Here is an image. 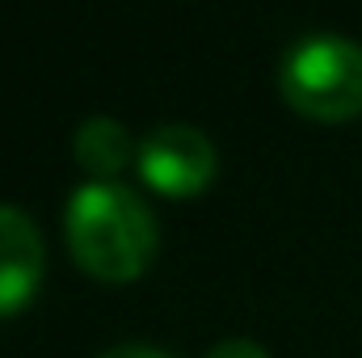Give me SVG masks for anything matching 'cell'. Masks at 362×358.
Listing matches in <instances>:
<instances>
[{
	"instance_id": "6da1fadb",
	"label": "cell",
	"mask_w": 362,
	"mask_h": 358,
	"mask_svg": "<svg viewBox=\"0 0 362 358\" xmlns=\"http://www.w3.org/2000/svg\"><path fill=\"white\" fill-rule=\"evenodd\" d=\"M68 245L76 262L110 282H127L156 253L152 207L118 178H93L68 198Z\"/></svg>"
},
{
	"instance_id": "7a4b0ae2",
	"label": "cell",
	"mask_w": 362,
	"mask_h": 358,
	"mask_svg": "<svg viewBox=\"0 0 362 358\" xmlns=\"http://www.w3.org/2000/svg\"><path fill=\"white\" fill-rule=\"evenodd\" d=\"M282 97L312 118L337 122L362 110V42L337 30L299 34L278 59Z\"/></svg>"
},
{
	"instance_id": "3957f363",
	"label": "cell",
	"mask_w": 362,
	"mask_h": 358,
	"mask_svg": "<svg viewBox=\"0 0 362 358\" xmlns=\"http://www.w3.org/2000/svg\"><path fill=\"white\" fill-rule=\"evenodd\" d=\"M139 178L160 194H198L206 181L215 178L219 152L211 144L206 131L189 127V122H160L139 139Z\"/></svg>"
},
{
	"instance_id": "277c9868",
	"label": "cell",
	"mask_w": 362,
	"mask_h": 358,
	"mask_svg": "<svg viewBox=\"0 0 362 358\" xmlns=\"http://www.w3.org/2000/svg\"><path fill=\"white\" fill-rule=\"evenodd\" d=\"M42 270H47V245L38 224L21 207L0 202V316L34 299Z\"/></svg>"
},
{
	"instance_id": "5b68a950",
	"label": "cell",
	"mask_w": 362,
	"mask_h": 358,
	"mask_svg": "<svg viewBox=\"0 0 362 358\" xmlns=\"http://www.w3.org/2000/svg\"><path fill=\"white\" fill-rule=\"evenodd\" d=\"M72 152H76V161H81L89 173H97V178H114L118 169L131 165V156H139L131 131H127L118 118H110V114H93V118H85V122L76 127Z\"/></svg>"
},
{
	"instance_id": "8992f818",
	"label": "cell",
	"mask_w": 362,
	"mask_h": 358,
	"mask_svg": "<svg viewBox=\"0 0 362 358\" xmlns=\"http://www.w3.org/2000/svg\"><path fill=\"white\" fill-rule=\"evenodd\" d=\"M202 358H270V354H266V346L253 342V337H223V342H215Z\"/></svg>"
},
{
	"instance_id": "52a82bcc",
	"label": "cell",
	"mask_w": 362,
	"mask_h": 358,
	"mask_svg": "<svg viewBox=\"0 0 362 358\" xmlns=\"http://www.w3.org/2000/svg\"><path fill=\"white\" fill-rule=\"evenodd\" d=\"M97 358H173V354L160 350V346H148V342H118V346L101 350Z\"/></svg>"
}]
</instances>
